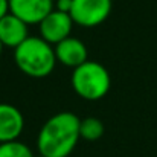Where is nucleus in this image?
<instances>
[{
    "instance_id": "1",
    "label": "nucleus",
    "mask_w": 157,
    "mask_h": 157,
    "mask_svg": "<svg viewBox=\"0 0 157 157\" xmlns=\"http://www.w3.org/2000/svg\"><path fill=\"white\" fill-rule=\"evenodd\" d=\"M81 119L70 111H59L49 117L41 127L37 147L41 156L67 157L76 147Z\"/></svg>"
},
{
    "instance_id": "2",
    "label": "nucleus",
    "mask_w": 157,
    "mask_h": 157,
    "mask_svg": "<svg viewBox=\"0 0 157 157\" xmlns=\"http://www.w3.org/2000/svg\"><path fill=\"white\" fill-rule=\"evenodd\" d=\"M17 67L31 78H46L55 69L56 56L51 43L41 37H28L14 49Z\"/></svg>"
},
{
    "instance_id": "3",
    "label": "nucleus",
    "mask_w": 157,
    "mask_h": 157,
    "mask_svg": "<svg viewBox=\"0 0 157 157\" xmlns=\"http://www.w3.org/2000/svg\"><path fill=\"white\" fill-rule=\"evenodd\" d=\"M72 87L78 96L87 101H98L108 93L111 78L102 64L87 59L84 64L73 69Z\"/></svg>"
},
{
    "instance_id": "4",
    "label": "nucleus",
    "mask_w": 157,
    "mask_h": 157,
    "mask_svg": "<svg viewBox=\"0 0 157 157\" xmlns=\"http://www.w3.org/2000/svg\"><path fill=\"white\" fill-rule=\"evenodd\" d=\"M111 8V0H73L70 17L79 26L93 28L108 18Z\"/></svg>"
},
{
    "instance_id": "5",
    "label": "nucleus",
    "mask_w": 157,
    "mask_h": 157,
    "mask_svg": "<svg viewBox=\"0 0 157 157\" xmlns=\"http://www.w3.org/2000/svg\"><path fill=\"white\" fill-rule=\"evenodd\" d=\"M73 26V20L70 14L61 12L53 9L49 15H46L40 23V34L41 38L51 44H58L63 40L70 37Z\"/></svg>"
},
{
    "instance_id": "6",
    "label": "nucleus",
    "mask_w": 157,
    "mask_h": 157,
    "mask_svg": "<svg viewBox=\"0 0 157 157\" xmlns=\"http://www.w3.org/2000/svg\"><path fill=\"white\" fill-rule=\"evenodd\" d=\"M53 11V0H9V12L29 25H40Z\"/></svg>"
},
{
    "instance_id": "7",
    "label": "nucleus",
    "mask_w": 157,
    "mask_h": 157,
    "mask_svg": "<svg viewBox=\"0 0 157 157\" xmlns=\"http://www.w3.org/2000/svg\"><path fill=\"white\" fill-rule=\"evenodd\" d=\"M25 127L21 111L11 104H0V144L17 140Z\"/></svg>"
},
{
    "instance_id": "8",
    "label": "nucleus",
    "mask_w": 157,
    "mask_h": 157,
    "mask_svg": "<svg viewBox=\"0 0 157 157\" xmlns=\"http://www.w3.org/2000/svg\"><path fill=\"white\" fill-rule=\"evenodd\" d=\"M55 56L56 61L63 63L64 66L76 69L87 61V48L81 40L69 37L55 44Z\"/></svg>"
},
{
    "instance_id": "9",
    "label": "nucleus",
    "mask_w": 157,
    "mask_h": 157,
    "mask_svg": "<svg viewBox=\"0 0 157 157\" xmlns=\"http://www.w3.org/2000/svg\"><path fill=\"white\" fill-rule=\"evenodd\" d=\"M28 37V25L14 14L9 12L0 20V41L3 46L15 49Z\"/></svg>"
},
{
    "instance_id": "10",
    "label": "nucleus",
    "mask_w": 157,
    "mask_h": 157,
    "mask_svg": "<svg viewBox=\"0 0 157 157\" xmlns=\"http://www.w3.org/2000/svg\"><path fill=\"white\" fill-rule=\"evenodd\" d=\"M104 134V124L98 117H86L79 122V136L86 140H98Z\"/></svg>"
},
{
    "instance_id": "11",
    "label": "nucleus",
    "mask_w": 157,
    "mask_h": 157,
    "mask_svg": "<svg viewBox=\"0 0 157 157\" xmlns=\"http://www.w3.org/2000/svg\"><path fill=\"white\" fill-rule=\"evenodd\" d=\"M0 157H34L31 148L20 140L0 144Z\"/></svg>"
},
{
    "instance_id": "12",
    "label": "nucleus",
    "mask_w": 157,
    "mask_h": 157,
    "mask_svg": "<svg viewBox=\"0 0 157 157\" xmlns=\"http://www.w3.org/2000/svg\"><path fill=\"white\" fill-rule=\"evenodd\" d=\"M72 3H73V0H56L55 9H56V11H61V12H66V14H70V11H72Z\"/></svg>"
},
{
    "instance_id": "13",
    "label": "nucleus",
    "mask_w": 157,
    "mask_h": 157,
    "mask_svg": "<svg viewBox=\"0 0 157 157\" xmlns=\"http://www.w3.org/2000/svg\"><path fill=\"white\" fill-rule=\"evenodd\" d=\"M9 14V0H0V20Z\"/></svg>"
},
{
    "instance_id": "14",
    "label": "nucleus",
    "mask_w": 157,
    "mask_h": 157,
    "mask_svg": "<svg viewBox=\"0 0 157 157\" xmlns=\"http://www.w3.org/2000/svg\"><path fill=\"white\" fill-rule=\"evenodd\" d=\"M2 49H3V44H2V41H0V55H2Z\"/></svg>"
},
{
    "instance_id": "15",
    "label": "nucleus",
    "mask_w": 157,
    "mask_h": 157,
    "mask_svg": "<svg viewBox=\"0 0 157 157\" xmlns=\"http://www.w3.org/2000/svg\"><path fill=\"white\" fill-rule=\"evenodd\" d=\"M37 157H46V156H41V154H40V156H37Z\"/></svg>"
}]
</instances>
